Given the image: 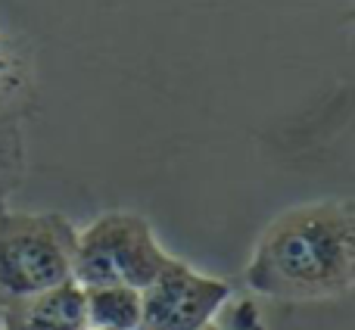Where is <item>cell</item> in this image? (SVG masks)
<instances>
[{
  "instance_id": "cell-1",
  "label": "cell",
  "mask_w": 355,
  "mask_h": 330,
  "mask_svg": "<svg viewBox=\"0 0 355 330\" xmlns=\"http://www.w3.org/2000/svg\"><path fill=\"white\" fill-rule=\"evenodd\" d=\"M243 281L277 302L343 299L355 284V206L312 200L284 209L259 234Z\"/></svg>"
},
{
  "instance_id": "cell-2",
  "label": "cell",
  "mask_w": 355,
  "mask_h": 330,
  "mask_svg": "<svg viewBox=\"0 0 355 330\" xmlns=\"http://www.w3.org/2000/svg\"><path fill=\"white\" fill-rule=\"evenodd\" d=\"M75 237L62 212L0 209V312L72 284Z\"/></svg>"
},
{
  "instance_id": "cell-3",
  "label": "cell",
  "mask_w": 355,
  "mask_h": 330,
  "mask_svg": "<svg viewBox=\"0 0 355 330\" xmlns=\"http://www.w3.org/2000/svg\"><path fill=\"white\" fill-rule=\"evenodd\" d=\"M168 262L172 252L159 243L153 225L141 212L112 209L97 215L75 237L72 284L144 290Z\"/></svg>"
},
{
  "instance_id": "cell-4",
  "label": "cell",
  "mask_w": 355,
  "mask_h": 330,
  "mask_svg": "<svg viewBox=\"0 0 355 330\" xmlns=\"http://www.w3.org/2000/svg\"><path fill=\"white\" fill-rule=\"evenodd\" d=\"M231 296L234 287L227 281L202 275L172 256V262L141 290L137 330H202Z\"/></svg>"
},
{
  "instance_id": "cell-5",
  "label": "cell",
  "mask_w": 355,
  "mask_h": 330,
  "mask_svg": "<svg viewBox=\"0 0 355 330\" xmlns=\"http://www.w3.org/2000/svg\"><path fill=\"white\" fill-rule=\"evenodd\" d=\"M3 330H87L78 284H62L37 299L3 309Z\"/></svg>"
},
{
  "instance_id": "cell-6",
  "label": "cell",
  "mask_w": 355,
  "mask_h": 330,
  "mask_svg": "<svg viewBox=\"0 0 355 330\" xmlns=\"http://www.w3.org/2000/svg\"><path fill=\"white\" fill-rule=\"evenodd\" d=\"M87 330H137L141 290L135 287H81Z\"/></svg>"
},
{
  "instance_id": "cell-7",
  "label": "cell",
  "mask_w": 355,
  "mask_h": 330,
  "mask_svg": "<svg viewBox=\"0 0 355 330\" xmlns=\"http://www.w3.org/2000/svg\"><path fill=\"white\" fill-rule=\"evenodd\" d=\"M31 94V69L22 47L0 25V119H22Z\"/></svg>"
},
{
  "instance_id": "cell-8",
  "label": "cell",
  "mask_w": 355,
  "mask_h": 330,
  "mask_svg": "<svg viewBox=\"0 0 355 330\" xmlns=\"http://www.w3.org/2000/svg\"><path fill=\"white\" fill-rule=\"evenodd\" d=\"M25 165L22 119H0V209H6V200L22 184Z\"/></svg>"
},
{
  "instance_id": "cell-9",
  "label": "cell",
  "mask_w": 355,
  "mask_h": 330,
  "mask_svg": "<svg viewBox=\"0 0 355 330\" xmlns=\"http://www.w3.org/2000/svg\"><path fill=\"white\" fill-rule=\"evenodd\" d=\"M202 330H268L262 318V309L256 306L252 296H237L234 293L231 299L221 306V312L215 315Z\"/></svg>"
},
{
  "instance_id": "cell-10",
  "label": "cell",
  "mask_w": 355,
  "mask_h": 330,
  "mask_svg": "<svg viewBox=\"0 0 355 330\" xmlns=\"http://www.w3.org/2000/svg\"><path fill=\"white\" fill-rule=\"evenodd\" d=\"M0 330H3V312H0Z\"/></svg>"
}]
</instances>
